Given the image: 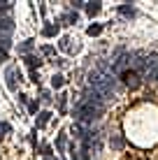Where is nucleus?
Listing matches in <instances>:
<instances>
[{"instance_id": "nucleus-8", "label": "nucleus", "mask_w": 158, "mask_h": 160, "mask_svg": "<svg viewBox=\"0 0 158 160\" xmlns=\"http://www.w3.org/2000/svg\"><path fill=\"white\" fill-rule=\"evenodd\" d=\"M63 84H65V79H63L61 74H56V77H54V79H51V86H54V88H61Z\"/></svg>"}, {"instance_id": "nucleus-15", "label": "nucleus", "mask_w": 158, "mask_h": 160, "mask_svg": "<svg viewBox=\"0 0 158 160\" xmlns=\"http://www.w3.org/2000/svg\"><path fill=\"white\" fill-rule=\"evenodd\" d=\"M65 21H77V14H72V12H68V14H65Z\"/></svg>"}, {"instance_id": "nucleus-16", "label": "nucleus", "mask_w": 158, "mask_h": 160, "mask_svg": "<svg viewBox=\"0 0 158 160\" xmlns=\"http://www.w3.org/2000/svg\"><path fill=\"white\" fill-rule=\"evenodd\" d=\"M30 47H33V42L28 40V42H26V44H23V47H21V51H28V49H30Z\"/></svg>"}, {"instance_id": "nucleus-19", "label": "nucleus", "mask_w": 158, "mask_h": 160, "mask_svg": "<svg viewBox=\"0 0 158 160\" xmlns=\"http://www.w3.org/2000/svg\"><path fill=\"white\" fill-rule=\"evenodd\" d=\"M3 60H5V53H0V63H3Z\"/></svg>"}, {"instance_id": "nucleus-5", "label": "nucleus", "mask_w": 158, "mask_h": 160, "mask_svg": "<svg viewBox=\"0 0 158 160\" xmlns=\"http://www.w3.org/2000/svg\"><path fill=\"white\" fill-rule=\"evenodd\" d=\"M86 12H89L91 16H95L98 12H100V2H89V7H86Z\"/></svg>"}, {"instance_id": "nucleus-9", "label": "nucleus", "mask_w": 158, "mask_h": 160, "mask_svg": "<svg viewBox=\"0 0 158 160\" xmlns=\"http://www.w3.org/2000/svg\"><path fill=\"white\" fill-rule=\"evenodd\" d=\"M58 32V26H44V35L47 37H54Z\"/></svg>"}, {"instance_id": "nucleus-3", "label": "nucleus", "mask_w": 158, "mask_h": 160, "mask_svg": "<svg viewBox=\"0 0 158 160\" xmlns=\"http://www.w3.org/2000/svg\"><path fill=\"white\" fill-rule=\"evenodd\" d=\"M121 79H123V84L130 86V88H137L140 86V77L135 72H128V70H126V72H121Z\"/></svg>"}, {"instance_id": "nucleus-13", "label": "nucleus", "mask_w": 158, "mask_h": 160, "mask_svg": "<svg viewBox=\"0 0 158 160\" xmlns=\"http://www.w3.org/2000/svg\"><path fill=\"white\" fill-rule=\"evenodd\" d=\"M65 102H68V95H58V107H61V112L65 109Z\"/></svg>"}, {"instance_id": "nucleus-14", "label": "nucleus", "mask_w": 158, "mask_h": 160, "mask_svg": "<svg viewBox=\"0 0 158 160\" xmlns=\"http://www.w3.org/2000/svg\"><path fill=\"white\" fill-rule=\"evenodd\" d=\"M58 148H65V132H61V137H58Z\"/></svg>"}, {"instance_id": "nucleus-4", "label": "nucleus", "mask_w": 158, "mask_h": 160, "mask_svg": "<svg viewBox=\"0 0 158 160\" xmlns=\"http://www.w3.org/2000/svg\"><path fill=\"white\" fill-rule=\"evenodd\" d=\"M7 86L12 88H16V68H7Z\"/></svg>"}, {"instance_id": "nucleus-18", "label": "nucleus", "mask_w": 158, "mask_h": 160, "mask_svg": "<svg viewBox=\"0 0 158 160\" xmlns=\"http://www.w3.org/2000/svg\"><path fill=\"white\" fill-rule=\"evenodd\" d=\"M72 160H79V156H77V153H74V148H72Z\"/></svg>"}, {"instance_id": "nucleus-17", "label": "nucleus", "mask_w": 158, "mask_h": 160, "mask_svg": "<svg viewBox=\"0 0 158 160\" xmlns=\"http://www.w3.org/2000/svg\"><path fill=\"white\" fill-rule=\"evenodd\" d=\"M0 130H3V132H9V125H7V123H0Z\"/></svg>"}, {"instance_id": "nucleus-2", "label": "nucleus", "mask_w": 158, "mask_h": 160, "mask_svg": "<svg viewBox=\"0 0 158 160\" xmlns=\"http://www.w3.org/2000/svg\"><path fill=\"white\" fill-rule=\"evenodd\" d=\"M102 114V107H98V104H91V102H79L77 107H74V118H77V123H91V121H95L98 116Z\"/></svg>"}, {"instance_id": "nucleus-1", "label": "nucleus", "mask_w": 158, "mask_h": 160, "mask_svg": "<svg viewBox=\"0 0 158 160\" xmlns=\"http://www.w3.org/2000/svg\"><path fill=\"white\" fill-rule=\"evenodd\" d=\"M89 81H91V86H93L102 98H112V95H116V91H119L116 79H114L112 74L100 72V70H93V72L89 74Z\"/></svg>"}, {"instance_id": "nucleus-12", "label": "nucleus", "mask_w": 158, "mask_h": 160, "mask_svg": "<svg viewBox=\"0 0 158 160\" xmlns=\"http://www.w3.org/2000/svg\"><path fill=\"white\" fill-rule=\"evenodd\" d=\"M26 63H28V68L33 70V68H35V65H40V60H35L33 56H28V58H26Z\"/></svg>"}, {"instance_id": "nucleus-11", "label": "nucleus", "mask_w": 158, "mask_h": 160, "mask_svg": "<svg viewBox=\"0 0 158 160\" xmlns=\"http://www.w3.org/2000/svg\"><path fill=\"white\" fill-rule=\"evenodd\" d=\"M121 14H126V16H135V9H133V7H128V5H123V7H121Z\"/></svg>"}, {"instance_id": "nucleus-6", "label": "nucleus", "mask_w": 158, "mask_h": 160, "mask_svg": "<svg viewBox=\"0 0 158 160\" xmlns=\"http://www.w3.org/2000/svg\"><path fill=\"white\" fill-rule=\"evenodd\" d=\"M49 118H51V114H49V112H42V114H40V118H37V125H40V128H42V125H47V123H49Z\"/></svg>"}, {"instance_id": "nucleus-20", "label": "nucleus", "mask_w": 158, "mask_h": 160, "mask_svg": "<svg viewBox=\"0 0 158 160\" xmlns=\"http://www.w3.org/2000/svg\"><path fill=\"white\" fill-rule=\"evenodd\" d=\"M47 160H51V158H47Z\"/></svg>"}, {"instance_id": "nucleus-10", "label": "nucleus", "mask_w": 158, "mask_h": 160, "mask_svg": "<svg viewBox=\"0 0 158 160\" xmlns=\"http://www.w3.org/2000/svg\"><path fill=\"white\" fill-rule=\"evenodd\" d=\"M100 32H102V26H89V35H100Z\"/></svg>"}, {"instance_id": "nucleus-7", "label": "nucleus", "mask_w": 158, "mask_h": 160, "mask_svg": "<svg viewBox=\"0 0 158 160\" xmlns=\"http://www.w3.org/2000/svg\"><path fill=\"white\" fill-rule=\"evenodd\" d=\"M110 144L114 146V148H121L123 146V137H119V135H114L112 139H110Z\"/></svg>"}]
</instances>
